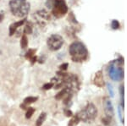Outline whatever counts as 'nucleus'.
<instances>
[{
    "label": "nucleus",
    "instance_id": "25",
    "mask_svg": "<svg viewBox=\"0 0 127 126\" xmlns=\"http://www.w3.org/2000/svg\"><path fill=\"white\" fill-rule=\"evenodd\" d=\"M31 61H32V64H35V63H36V60H37V58H36V56H33V57H32V58H31V59H30Z\"/></svg>",
    "mask_w": 127,
    "mask_h": 126
},
{
    "label": "nucleus",
    "instance_id": "14",
    "mask_svg": "<svg viewBox=\"0 0 127 126\" xmlns=\"http://www.w3.org/2000/svg\"><path fill=\"white\" fill-rule=\"evenodd\" d=\"M80 122V119L77 115H75V116H74L72 119H71V120L69 121V123L68 124V126H75L78 125V123Z\"/></svg>",
    "mask_w": 127,
    "mask_h": 126
},
{
    "label": "nucleus",
    "instance_id": "3",
    "mask_svg": "<svg viewBox=\"0 0 127 126\" xmlns=\"http://www.w3.org/2000/svg\"><path fill=\"white\" fill-rule=\"evenodd\" d=\"M123 58H120V59L114 60L109 64L108 67V76L113 80L120 81L124 78V70H123Z\"/></svg>",
    "mask_w": 127,
    "mask_h": 126
},
{
    "label": "nucleus",
    "instance_id": "5",
    "mask_svg": "<svg viewBox=\"0 0 127 126\" xmlns=\"http://www.w3.org/2000/svg\"><path fill=\"white\" fill-rule=\"evenodd\" d=\"M68 12V7L64 0H54L53 4V15L57 18L63 17Z\"/></svg>",
    "mask_w": 127,
    "mask_h": 126
},
{
    "label": "nucleus",
    "instance_id": "12",
    "mask_svg": "<svg viewBox=\"0 0 127 126\" xmlns=\"http://www.w3.org/2000/svg\"><path fill=\"white\" fill-rule=\"evenodd\" d=\"M27 45H28L27 36H26V34H24L21 36V40H20V47H21V48H27Z\"/></svg>",
    "mask_w": 127,
    "mask_h": 126
},
{
    "label": "nucleus",
    "instance_id": "2",
    "mask_svg": "<svg viewBox=\"0 0 127 126\" xmlns=\"http://www.w3.org/2000/svg\"><path fill=\"white\" fill-rule=\"evenodd\" d=\"M9 7L14 15L22 18L27 15L30 10V3L26 0H10Z\"/></svg>",
    "mask_w": 127,
    "mask_h": 126
},
{
    "label": "nucleus",
    "instance_id": "19",
    "mask_svg": "<svg viewBox=\"0 0 127 126\" xmlns=\"http://www.w3.org/2000/svg\"><path fill=\"white\" fill-rule=\"evenodd\" d=\"M120 96H121V103L122 107H124V86H120Z\"/></svg>",
    "mask_w": 127,
    "mask_h": 126
},
{
    "label": "nucleus",
    "instance_id": "7",
    "mask_svg": "<svg viewBox=\"0 0 127 126\" xmlns=\"http://www.w3.org/2000/svg\"><path fill=\"white\" fill-rule=\"evenodd\" d=\"M103 104H104V107H105L106 115H107V117L111 119V118L114 116V108H113L111 101H110L108 97H105L103 101Z\"/></svg>",
    "mask_w": 127,
    "mask_h": 126
},
{
    "label": "nucleus",
    "instance_id": "11",
    "mask_svg": "<svg viewBox=\"0 0 127 126\" xmlns=\"http://www.w3.org/2000/svg\"><path fill=\"white\" fill-rule=\"evenodd\" d=\"M46 117H47V114L45 113H42L40 114L39 118L37 119V120L36 122V126H41L43 124V122L45 121V119H46Z\"/></svg>",
    "mask_w": 127,
    "mask_h": 126
},
{
    "label": "nucleus",
    "instance_id": "23",
    "mask_svg": "<svg viewBox=\"0 0 127 126\" xmlns=\"http://www.w3.org/2000/svg\"><path fill=\"white\" fill-rule=\"evenodd\" d=\"M64 113H65V115H66L67 117H72L73 116V113L70 110H65Z\"/></svg>",
    "mask_w": 127,
    "mask_h": 126
},
{
    "label": "nucleus",
    "instance_id": "27",
    "mask_svg": "<svg viewBox=\"0 0 127 126\" xmlns=\"http://www.w3.org/2000/svg\"><path fill=\"white\" fill-rule=\"evenodd\" d=\"M20 107H21V108H23V109H26V108H28V107H26V104H21L20 105Z\"/></svg>",
    "mask_w": 127,
    "mask_h": 126
},
{
    "label": "nucleus",
    "instance_id": "21",
    "mask_svg": "<svg viewBox=\"0 0 127 126\" xmlns=\"http://www.w3.org/2000/svg\"><path fill=\"white\" fill-rule=\"evenodd\" d=\"M110 120H111V119L108 117H106L104 118V119H102V121H103V124H104L105 125H108L110 124Z\"/></svg>",
    "mask_w": 127,
    "mask_h": 126
},
{
    "label": "nucleus",
    "instance_id": "20",
    "mask_svg": "<svg viewBox=\"0 0 127 126\" xmlns=\"http://www.w3.org/2000/svg\"><path fill=\"white\" fill-rule=\"evenodd\" d=\"M53 86H54V84H53V83H46L42 88H43L44 90H49V89H51Z\"/></svg>",
    "mask_w": 127,
    "mask_h": 126
},
{
    "label": "nucleus",
    "instance_id": "15",
    "mask_svg": "<svg viewBox=\"0 0 127 126\" xmlns=\"http://www.w3.org/2000/svg\"><path fill=\"white\" fill-rule=\"evenodd\" d=\"M35 53H36V49H29L26 53V59H31L34 56Z\"/></svg>",
    "mask_w": 127,
    "mask_h": 126
},
{
    "label": "nucleus",
    "instance_id": "8",
    "mask_svg": "<svg viewBox=\"0 0 127 126\" xmlns=\"http://www.w3.org/2000/svg\"><path fill=\"white\" fill-rule=\"evenodd\" d=\"M94 84L98 87H103L104 86V80L103 77V72L101 70L98 71L94 77Z\"/></svg>",
    "mask_w": 127,
    "mask_h": 126
},
{
    "label": "nucleus",
    "instance_id": "13",
    "mask_svg": "<svg viewBox=\"0 0 127 126\" xmlns=\"http://www.w3.org/2000/svg\"><path fill=\"white\" fill-rule=\"evenodd\" d=\"M37 97H26V98L24 99V103L25 104H31V103H33L35 102L36 100H37Z\"/></svg>",
    "mask_w": 127,
    "mask_h": 126
},
{
    "label": "nucleus",
    "instance_id": "24",
    "mask_svg": "<svg viewBox=\"0 0 127 126\" xmlns=\"http://www.w3.org/2000/svg\"><path fill=\"white\" fill-rule=\"evenodd\" d=\"M108 91H109L110 92V95H111V97H114V91H113V88H112V86L109 84H108Z\"/></svg>",
    "mask_w": 127,
    "mask_h": 126
},
{
    "label": "nucleus",
    "instance_id": "26",
    "mask_svg": "<svg viewBox=\"0 0 127 126\" xmlns=\"http://www.w3.org/2000/svg\"><path fill=\"white\" fill-rule=\"evenodd\" d=\"M3 17H4V14H3V12H1L0 13V22L3 20Z\"/></svg>",
    "mask_w": 127,
    "mask_h": 126
},
{
    "label": "nucleus",
    "instance_id": "18",
    "mask_svg": "<svg viewBox=\"0 0 127 126\" xmlns=\"http://www.w3.org/2000/svg\"><path fill=\"white\" fill-rule=\"evenodd\" d=\"M111 27L114 30L119 29V28H120V23H119V21H117V20H113L111 22Z\"/></svg>",
    "mask_w": 127,
    "mask_h": 126
},
{
    "label": "nucleus",
    "instance_id": "17",
    "mask_svg": "<svg viewBox=\"0 0 127 126\" xmlns=\"http://www.w3.org/2000/svg\"><path fill=\"white\" fill-rule=\"evenodd\" d=\"M32 25H31V24L28 23L24 29V34L26 35V34H32Z\"/></svg>",
    "mask_w": 127,
    "mask_h": 126
},
{
    "label": "nucleus",
    "instance_id": "9",
    "mask_svg": "<svg viewBox=\"0 0 127 126\" xmlns=\"http://www.w3.org/2000/svg\"><path fill=\"white\" fill-rule=\"evenodd\" d=\"M26 19H23V20H20V21L15 22V23H13L12 25H10V26H9V36H13L14 34H15L16 29L23 25L25 22H26Z\"/></svg>",
    "mask_w": 127,
    "mask_h": 126
},
{
    "label": "nucleus",
    "instance_id": "6",
    "mask_svg": "<svg viewBox=\"0 0 127 126\" xmlns=\"http://www.w3.org/2000/svg\"><path fill=\"white\" fill-rule=\"evenodd\" d=\"M48 48L52 51H57L60 49L61 47L64 44V39L61 36L57 35V34H54V35L50 36L48 39Z\"/></svg>",
    "mask_w": 127,
    "mask_h": 126
},
{
    "label": "nucleus",
    "instance_id": "16",
    "mask_svg": "<svg viewBox=\"0 0 127 126\" xmlns=\"http://www.w3.org/2000/svg\"><path fill=\"white\" fill-rule=\"evenodd\" d=\"M35 113V109L33 107H28L27 108V112L26 113V119H30L32 118V116L33 115V113Z\"/></svg>",
    "mask_w": 127,
    "mask_h": 126
},
{
    "label": "nucleus",
    "instance_id": "4",
    "mask_svg": "<svg viewBox=\"0 0 127 126\" xmlns=\"http://www.w3.org/2000/svg\"><path fill=\"white\" fill-rule=\"evenodd\" d=\"M79 119L85 123H89V122L93 121V119H95V118L97 115V110L96 108V107L94 106L93 103H87V105L81 111H80L77 113Z\"/></svg>",
    "mask_w": 127,
    "mask_h": 126
},
{
    "label": "nucleus",
    "instance_id": "22",
    "mask_svg": "<svg viewBox=\"0 0 127 126\" xmlns=\"http://www.w3.org/2000/svg\"><path fill=\"white\" fill-rule=\"evenodd\" d=\"M68 66H69V64H67V63H64V64H61V65L59 66V69H60V70H66Z\"/></svg>",
    "mask_w": 127,
    "mask_h": 126
},
{
    "label": "nucleus",
    "instance_id": "10",
    "mask_svg": "<svg viewBox=\"0 0 127 126\" xmlns=\"http://www.w3.org/2000/svg\"><path fill=\"white\" fill-rule=\"evenodd\" d=\"M69 89L67 88H64L62 91H60V92H59L58 94L55 96V99H57V100H60V99H62L64 97H65L67 94H68V92H69Z\"/></svg>",
    "mask_w": 127,
    "mask_h": 126
},
{
    "label": "nucleus",
    "instance_id": "1",
    "mask_svg": "<svg viewBox=\"0 0 127 126\" xmlns=\"http://www.w3.org/2000/svg\"><path fill=\"white\" fill-rule=\"evenodd\" d=\"M69 54L74 62H83L88 58V51L82 42H75L69 46Z\"/></svg>",
    "mask_w": 127,
    "mask_h": 126
}]
</instances>
